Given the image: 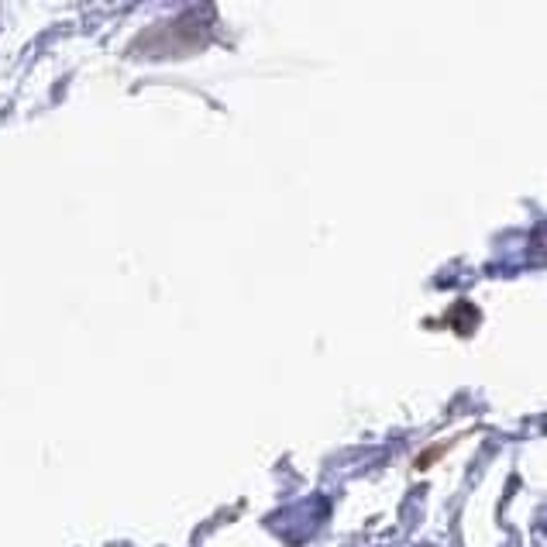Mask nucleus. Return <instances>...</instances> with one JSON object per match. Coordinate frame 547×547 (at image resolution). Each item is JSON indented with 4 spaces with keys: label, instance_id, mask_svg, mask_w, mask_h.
<instances>
[]
</instances>
